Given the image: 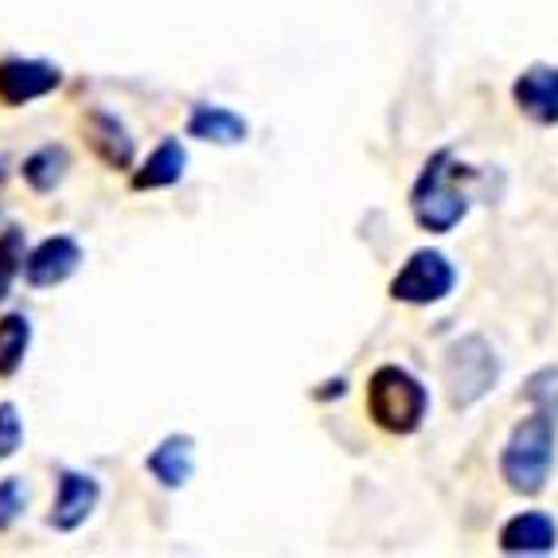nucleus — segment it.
I'll use <instances>...</instances> for the list:
<instances>
[{
    "label": "nucleus",
    "instance_id": "2",
    "mask_svg": "<svg viewBox=\"0 0 558 558\" xmlns=\"http://www.w3.org/2000/svg\"><path fill=\"white\" fill-rule=\"evenodd\" d=\"M558 429L547 410H531L527 418L515 422V429L504 441L500 476L515 496H539L555 473Z\"/></svg>",
    "mask_w": 558,
    "mask_h": 558
},
{
    "label": "nucleus",
    "instance_id": "12",
    "mask_svg": "<svg viewBox=\"0 0 558 558\" xmlns=\"http://www.w3.org/2000/svg\"><path fill=\"white\" fill-rule=\"evenodd\" d=\"M145 469L160 488H184L196 473V441L187 434H168L149 457H145Z\"/></svg>",
    "mask_w": 558,
    "mask_h": 558
},
{
    "label": "nucleus",
    "instance_id": "21",
    "mask_svg": "<svg viewBox=\"0 0 558 558\" xmlns=\"http://www.w3.org/2000/svg\"><path fill=\"white\" fill-rule=\"evenodd\" d=\"M0 192H4V165H0Z\"/></svg>",
    "mask_w": 558,
    "mask_h": 558
},
{
    "label": "nucleus",
    "instance_id": "14",
    "mask_svg": "<svg viewBox=\"0 0 558 558\" xmlns=\"http://www.w3.org/2000/svg\"><path fill=\"white\" fill-rule=\"evenodd\" d=\"M251 133L246 118H239L234 110L227 106H196V110L187 113V137H199V141H215V145H242Z\"/></svg>",
    "mask_w": 558,
    "mask_h": 558
},
{
    "label": "nucleus",
    "instance_id": "4",
    "mask_svg": "<svg viewBox=\"0 0 558 558\" xmlns=\"http://www.w3.org/2000/svg\"><path fill=\"white\" fill-rule=\"evenodd\" d=\"M441 383H446L449 407L473 410L476 402L496 391V383H500V355H496V348L484 336H461L446 352Z\"/></svg>",
    "mask_w": 558,
    "mask_h": 558
},
{
    "label": "nucleus",
    "instance_id": "7",
    "mask_svg": "<svg viewBox=\"0 0 558 558\" xmlns=\"http://www.w3.org/2000/svg\"><path fill=\"white\" fill-rule=\"evenodd\" d=\"M83 266V246L71 234H51L39 246H32L24 258V281L32 289H56L66 278H75Z\"/></svg>",
    "mask_w": 558,
    "mask_h": 558
},
{
    "label": "nucleus",
    "instance_id": "17",
    "mask_svg": "<svg viewBox=\"0 0 558 558\" xmlns=\"http://www.w3.org/2000/svg\"><path fill=\"white\" fill-rule=\"evenodd\" d=\"M24 258H28V239L20 227H4L0 231V305L9 301L12 286L24 274Z\"/></svg>",
    "mask_w": 558,
    "mask_h": 558
},
{
    "label": "nucleus",
    "instance_id": "8",
    "mask_svg": "<svg viewBox=\"0 0 558 558\" xmlns=\"http://www.w3.org/2000/svg\"><path fill=\"white\" fill-rule=\"evenodd\" d=\"M98 500H102V484H98V476L78 473V469H63V473H59L56 504H51L47 523H51L56 531H63V535L66 531H78L94 515Z\"/></svg>",
    "mask_w": 558,
    "mask_h": 558
},
{
    "label": "nucleus",
    "instance_id": "1",
    "mask_svg": "<svg viewBox=\"0 0 558 558\" xmlns=\"http://www.w3.org/2000/svg\"><path fill=\"white\" fill-rule=\"evenodd\" d=\"M469 165L457 160L453 149H438L422 165L418 180L410 187V215L429 234H449L469 215Z\"/></svg>",
    "mask_w": 558,
    "mask_h": 558
},
{
    "label": "nucleus",
    "instance_id": "3",
    "mask_svg": "<svg viewBox=\"0 0 558 558\" xmlns=\"http://www.w3.org/2000/svg\"><path fill=\"white\" fill-rule=\"evenodd\" d=\"M367 418L391 434V438H410L418 434L422 422L429 414V391L418 375H410L399 363H383L367 379V395H363Z\"/></svg>",
    "mask_w": 558,
    "mask_h": 558
},
{
    "label": "nucleus",
    "instance_id": "20",
    "mask_svg": "<svg viewBox=\"0 0 558 558\" xmlns=\"http://www.w3.org/2000/svg\"><path fill=\"white\" fill-rule=\"evenodd\" d=\"M20 441H24V422H20L16 402H0V461L16 457Z\"/></svg>",
    "mask_w": 558,
    "mask_h": 558
},
{
    "label": "nucleus",
    "instance_id": "5",
    "mask_svg": "<svg viewBox=\"0 0 558 558\" xmlns=\"http://www.w3.org/2000/svg\"><path fill=\"white\" fill-rule=\"evenodd\" d=\"M453 286H457V270L446 254L414 251L407 258V266L391 278V298L402 301V305L426 308V305L446 301L449 293H453Z\"/></svg>",
    "mask_w": 558,
    "mask_h": 558
},
{
    "label": "nucleus",
    "instance_id": "16",
    "mask_svg": "<svg viewBox=\"0 0 558 558\" xmlns=\"http://www.w3.org/2000/svg\"><path fill=\"white\" fill-rule=\"evenodd\" d=\"M28 348H32V320L24 313H4L0 317V379H12L24 367Z\"/></svg>",
    "mask_w": 558,
    "mask_h": 558
},
{
    "label": "nucleus",
    "instance_id": "13",
    "mask_svg": "<svg viewBox=\"0 0 558 558\" xmlns=\"http://www.w3.org/2000/svg\"><path fill=\"white\" fill-rule=\"evenodd\" d=\"M184 168H187V149L177 137H165L157 149L145 157V165L133 168L130 187L133 192H160V187L180 184V180H184Z\"/></svg>",
    "mask_w": 558,
    "mask_h": 558
},
{
    "label": "nucleus",
    "instance_id": "15",
    "mask_svg": "<svg viewBox=\"0 0 558 558\" xmlns=\"http://www.w3.org/2000/svg\"><path fill=\"white\" fill-rule=\"evenodd\" d=\"M66 172H71V153H66V145H44V149H36L32 157H24V184H28L32 192H39V196L56 192L66 180Z\"/></svg>",
    "mask_w": 558,
    "mask_h": 558
},
{
    "label": "nucleus",
    "instance_id": "9",
    "mask_svg": "<svg viewBox=\"0 0 558 558\" xmlns=\"http://www.w3.org/2000/svg\"><path fill=\"white\" fill-rule=\"evenodd\" d=\"M83 133H86V149L102 160L106 168H113V172H130L133 157H137V145H133L130 130H125L110 110L86 113Z\"/></svg>",
    "mask_w": 558,
    "mask_h": 558
},
{
    "label": "nucleus",
    "instance_id": "11",
    "mask_svg": "<svg viewBox=\"0 0 558 558\" xmlns=\"http://www.w3.org/2000/svg\"><path fill=\"white\" fill-rule=\"evenodd\" d=\"M558 547V523L547 512H520L500 527L504 555H550Z\"/></svg>",
    "mask_w": 558,
    "mask_h": 558
},
{
    "label": "nucleus",
    "instance_id": "19",
    "mask_svg": "<svg viewBox=\"0 0 558 558\" xmlns=\"http://www.w3.org/2000/svg\"><path fill=\"white\" fill-rule=\"evenodd\" d=\"M24 508H28V488H24V481H20V476H4V481H0V531H9L12 523L24 515Z\"/></svg>",
    "mask_w": 558,
    "mask_h": 558
},
{
    "label": "nucleus",
    "instance_id": "18",
    "mask_svg": "<svg viewBox=\"0 0 558 558\" xmlns=\"http://www.w3.org/2000/svg\"><path fill=\"white\" fill-rule=\"evenodd\" d=\"M523 399L535 410H547L550 418L558 422V367H543V372L531 375L527 387H523Z\"/></svg>",
    "mask_w": 558,
    "mask_h": 558
},
{
    "label": "nucleus",
    "instance_id": "10",
    "mask_svg": "<svg viewBox=\"0 0 558 558\" xmlns=\"http://www.w3.org/2000/svg\"><path fill=\"white\" fill-rule=\"evenodd\" d=\"M512 98L523 118H531L535 125H547V130L558 125V66L550 63L527 66L512 83Z\"/></svg>",
    "mask_w": 558,
    "mask_h": 558
},
{
    "label": "nucleus",
    "instance_id": "6",
    "mask_svg": "<svg viewBox=\"0 0 558 558\" xmlns=\"http://www.w3.org/2000/svg\"><path fill=\"white\" fill-rule=\"evenodd\" d=\"M59 86H63V71L56 63L20 56L0 59V106H9V110L39 102L47 94H56Z\"/></svg>",
    "mask_w": 558,
    "mask_h": 558
}]
</instances>
